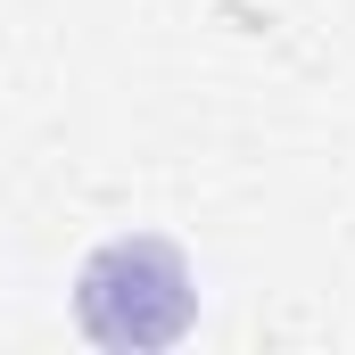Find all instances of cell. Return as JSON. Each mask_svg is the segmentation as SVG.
I'll use <instances>...</instances> for the list:
<instances>
[{
    "mask_svg": "<svg viewBox=\"0 0 355 355\" xmlns=\"http://www.w3.org/2000/svg\"><path fill=\"white\" fill-rule=\"evenodd\" d=\"M198 314V289L174 240H107L75 281V322L99 347H174Z\"/></svg>",
    "mask_w": 355,
    "mask_h": 355,
    "instance_id": "obj_1",
    "label": "cell"
}]
</instances>
